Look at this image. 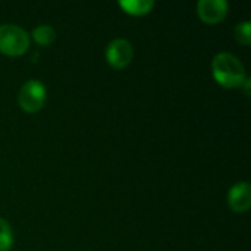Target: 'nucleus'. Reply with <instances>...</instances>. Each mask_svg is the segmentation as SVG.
Listing matches in <instances>:
<instances>
[{
	"instance_id": "f257e3e1",
	"label": "nucleus",
	"mask_w": 251,
	"mask_h": 251,
	"mask_svg": "<svg viewBox=\"0 0 251 251\" xmlns=\"http://www.w3.org/2000/svg\"><path fill=\"white\" fill-rule=\"evenodd\" d=\"M212 74L215 81L225 88L243 87L247 74L243 62L232 53H218L212 60Z\"/></svg>"
},
{
	"instance_id": "f03ea898",
	"label": "nucleus",
	"mask_w": 251,
	"mask_h": 251,
	"mask_svg": "<svg viewBox=\"0 0 251 251\" xmlns=\"http://www.w3.org/2000/svg\"><path fill=\"white\" fill-rule=\"evenodd\" d=\"M29 47L28 32L15 24L0 25V51L7 56H21Z\"/></svg>"
},
{
	"instance_id": "7ed1b4c3",
	"label": "nucleus",
	"mask_w": 251,
	"mask_h": 251,
	"mask_svg": "<svg viewBox=\"0 0 251 251\" xmlns=\"http://www.w3.org/2000/svg\"><path fill=\"white\" fill-rule=\"evenodd\" d=\"M47 91L41 81L38 79H28L24 82L18 93V103L22 110L28 113L38 112L46 103Z\"/></svg>"
},
{
	"instance_id": "20e7f679",
	"label": "nucleus",
	"mask_w": 251,
	"mask_h": 251,
	"mask_svg": "<svg viewBox=\"0 0 251 251\" xmlns=\"http://www.w3.org/2000/svg\"><path fill=\"white\" fill-rule=\"evenodd\" d=\"M134 57V49L125 38H115L106 47V60L115 69L126 68Z\"/></svg>"
},
{
	"instance_id": "39448f33",
	"label": "nucleus",
	"mask_w": 251,
	"mask_h": 251,
	"mask_svg": "<svg viewBox=\"0 0 251 251\" xmlns=\"http://www.w3.org/2000/svg\"><path fill=\"white\" fill-rule=\"evenodd\" d=\"M229 4L226 0H200L197 3V13L206 24H219L228 15Z\"/></svg>"
},
{
	"instance_id": "423d86ee",
	"label": "nucleus",
	"mask_w": 251,
	"mask_h": 251,
	"mask_svg": "<svg viewBox=\"0 0 251 251\" xmlns=\"http://www.w3.org/2000/svg\"><path fill=\"white\" fill-rule=\"evenodd\" d=\"M228 206L235 213H244L251 206V185L249 182H237L228 193Z\"/></svg>"
},
{
	"instance_id": "0eeeda50",
	"label": "nucleus",
	"mask_w": 251,
	"mask_h": 251,
	"mask_svg": "<svg viewBox=\"0 0 251 251\" xmlns=\"http://www.w3.org/2000/svg\"><path fill=\"white\" fill-rule=\"evenodd\" d=\"M118 4L128 15H134V16H144L150 13V10L154 7L153 0H119Z\"/></svg>"
},
{
	"instance_id": "6e6552de",
	"label": "nucleus",
	"mask_w": 251,
	"mask_h": 251,
	"mask_svg": "<svg viewBox=\"0 0 251 251\" xmlns=\"http://www.w3.org/2000/svg\"><path fill=\"white\" fill-rule=\"evenodd\" d=\"M31 35L34 38V41L37 44H40V46H49V44H51L56 40V31H54V28L50 26V25H46V24L35 26L32 29Z\"/></svg>"
},
{
	"instance_id": "1a4fd4ad",
	"label": "nucleus",
	"mask_w": 251,
	"mask_h": 251,
	"mask_svg": "<svg viewBox=\"0 0 251 251\" xmlns=\"http://www.w3.org/2000/svg\"><path fill=\"white\" fill-rule=\"evenodd\" d=\"M13 244V232L9 222L0 218V251H9Z\"/></svg>"
},
{
	"instance_id": "9d476101",
	"label": "nucleus",
	"mask_w": 251,
	"mask_h": 251,
	"mask_svg": "<svg viewBox=\"0 0 251 251\" xmlns=\"http://www.w3.org/2000/svg\"><path fill=\"white\" fill-rule=\"evenodd\" d=\"M235 40L243 46H250L251 43V24L250 21H243L235 26Z\"/></svg>"
},
{
	"instance_id": "9b49d317",
	"label": "nucleus",
	"mask_w": 251,
	"mask_h": 251,
	"mask_svg": "<svg viewBox=\"0 0 251 251\" xmlns=\"http://www.w3.org/2000/svg\"><path fill=\"white\" fill-rule=\"evenodd\" d=\"M250 82H251V79L249 78V76H247V78H246V81H244V84H243V85H244V90H246V94H247V96H250Z\"/></svg>"
}]
</instances>
